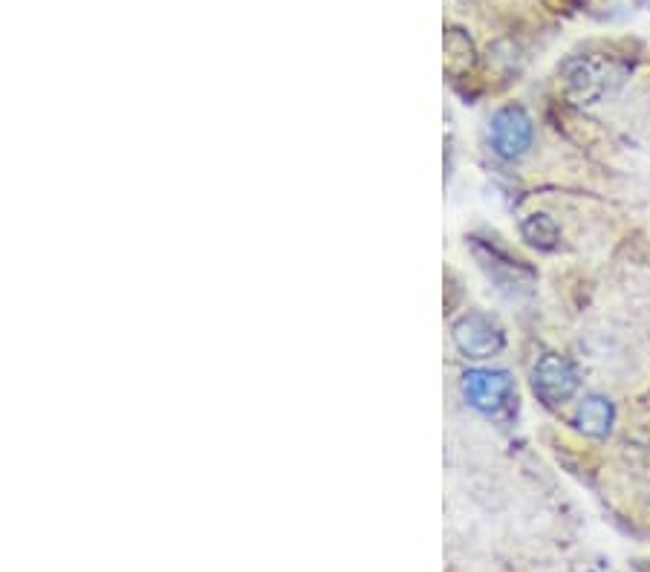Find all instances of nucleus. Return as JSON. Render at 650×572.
<instances>
[{
	"label": "nucleus",
	"mask_w": 650,
	"mask_h": 572,
	"mask_svg": "<svg viewBox=\"0 0 650 572\" xmlns=\"http://www.w3.org/2000/svg\"><path fill=\"white\" fill-rule=\"evenodd\" d=\"M628 76V67L607 55H573L561 67V78L570 99L578 105H598L613 96Z\"/></svg>",
	"instance_id": "nucleus-1"
},
{
	"label": "nucleus",
	"mask_w": 650,
	"mask_h": 572,
	"mask_svg": "<svg viewBox=\"0 0 650 572\" xmlns=\"http://www.w3.org/2000/svg\"><path fill=\"white\" fill-rule=\"evenodd\" d=\"M459 391L468 408L489 419L512 417L514 403H518V387H514L512 373L498 371V367H475L463 373Z\"/></svg>",
	"instance_id": "nucleus-2"
},
{
	"label": "nucleus",
	"mask_w": 650,
	"mask_h": 572,
	"mask_svg": "<svg viewBox=\"0 0 650 572\" xmlns=\"http://www.w3.org/2000/svg\"><path fill=\"white\" fill-rule=\"evenodd\" d=\"M578 385H582L578 367L561 353H543L532 367V391L546 408L570 403Z\"/></svg>",
	"instance_id": "nucleus-3"
},
{
	"label": "nucleus",
	"mask_w": 650,
	"mask_h": 572,
	"mask_svg": "<svg viewBox=\"0 0 650 572\" xmlns=\"http://www.w3.org/2000/svg\"><path fill=\"white\" fill-rule=\"evenodd\" d=\"M452 339L454 348L466 359H475V362L498 356L500 350L506 348L503 327L491 316H486V312H466V316H459L452 327Z\"/></svg>",
	"instance_id": "nucleus-4"
},
{
	"label": "nucleus",
	"mask_w": 650,
	"mask_h": 572,
	"mask_svg": "<svg viewBox=\"0 0 650 572\" xmlns=\"http://www.w3.org/2000/svg\"><path fill=\"white\" fill-rule=\"evenodd\" d=\"M491 147L500 160H520L532 147V119L520 105H506L491 117Z\"/></svg>",
	"instance_id": "nucleus-5"
},
{
	"label": "nucleus",
	"mask_w": 650,
	"mask_h": 572,
	"mask_svg": "<svg viewBox=\"0 0 650 572\" xmlns=\"http://www.w3.org/2000/svg\"><path fill=\"white\" fill-rule=\"evenodd\" d=\"M575 428L584 433V437H593V440H605L607 433L613 431V422H616V408L607 396L589 394L584 396L578 408H575Z\"/></svg>",
	"instance_id": "nucleus-6"
},
{
	"label": "nucleus",
	"mask_w": 650,
	"mask_h": 572,
	"mask_svg": "<svg viewBox=\"0 0 650 572\" xmlns=\"http://www.w3.org/2000/svg\"><path fill=\"white\" fill-rule=\"evenodd\" d=\"M520 234H523V240H527L532 249H538V252H552V249H559L561 243L559 223H555L550 215H543V211L523 217Z\"/></svg>",
	"instance_id": "nucleus-7"
},
{
	"label": "nucleus",
	"mask_w": 650,
	"mask_h": 572,
	"mask_svg": "<svg viewBox=\"0 0 650 572\" xmlns=\"http://www.w3.org/2000/svg\"><path fill=\"white\" fill-rule=\"evenodd\" d=\"M648 3H650V0H648Z\"/></svg>",
	"instance_id": "nucleus-8"
}]
</instances>
